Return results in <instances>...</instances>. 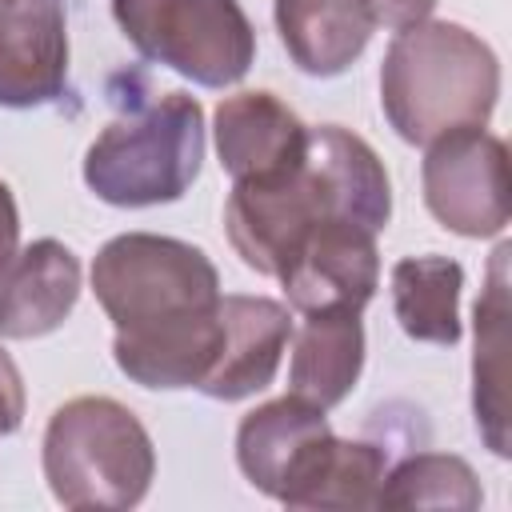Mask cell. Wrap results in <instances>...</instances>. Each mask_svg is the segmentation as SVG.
I'll return each mask as SVG.
<instances>
[{"mask_svg": "<svg viewBox=\"0 0 512 512\" xmlns=\"http://www.w3.org/2000/svg\"><path fill=\"white\" fill-rule=\"evenodd\" d=\"M92 292L112 320L116 368L152 392L200 388L220 352V272L204 248L120 232L92 260Z\"/></svg>", "mask_w": 512, "mask_h": 512, "instance_id": "cell-1", "label": "cell"}, {"mask_svg": "<svg viewBox=\"0 0 512 512\" xmlns=\"http://www.w3.org/2000/svg\"><path fill=\"white\" fill-rule=\"evenodd\" d=\"M324 220H348L376 236L392 220L384 160L364 136L340 124L308 128L300 164L256 180H232L224 204L228 244L244 268L260 276H280Z\"/></svg>", "mask_w": 512, "mask_h": 512, "instance_id": "cell-2", "label": "cell"}, {"mask_svg": "<svg viewBox=\"0 0 512 512\" xmlns=\"http://www.w3.org/2000/svg\"><path fill=\"white\" fill-rule=\"evenodd\" d=\"M236 464L252 488L288 508H376L388 448L336 436L324 408L288 392L240 420Z\"/></svg>", "mask_w": 512, "mask_h": 512, "instance_id": "cell-3", "label": "cell"}, {"mask_svg": "<svg viewBox=\"0 0 512 512\" xmlns=\"http://www.w3.org/2000/svg\"><path fill=\"white\" fill-rule=\"evenodd\" d=\"M500 100V60L456 20H420L392 36L380 64V108L404 144L484 128Z\"/></svg>", "mask_w": 512, "mask_h": 512, "instance_id": "cell-4", "label": "cell"}, {"mask_svg": "<svg viewBox=\"0 0 512 512\" xmlns=\"http://www.w3.org/2000/svg\"><path fill=\"white\" fill-rule=\"evenodd\" d=\"M44 480L56 504L136 508L156 476V448L140 416L112 396H72L44 428Z\"/></svg>", "mask_w": 512, "mask_h": 512, "instance_id": "cell-5", "label": "cell"}, {"mask_svg": "<svg viewBox=\"0 0 512 512\" xmlns=\"http://www.w3.org/2000/svg\"><path fill=\"white\" fill-rule=\"evenodd\" d=\"M204 108L188 92H164L116 116L84 152V184L112 208L180 200L200 176Z\"/></svg>", "mask_w": 512, "mask_h": 512, "instance_id": "cell-6", "label": "cell"}, {"mask_svg": "<svg viewBox=\"0 0 512 512\" xmlns=\"http://www.w3.org/2000/svg\"><path fill=\"white\" fill-rule=\"evenodd\" d=\"M132 48L200 88L240 84L256 60V28L240 0H112Z\"/></svg>", "mask_w": 512, "mask_h": 512, "instance_id": "cell-7", "label": "cell"}, {"mask_svg": "<svg viewBox=\"0 0 512 512\" xmlns=\"http://www.w3.org/2000/svg\"><path fill=\"white\" fill-rule=\"evenodd\" d=\"M424 204L440 228L488 240L508 228V144L488 128H456L424 144Z\"/></svg>", "mask_w": 512, "mask_h": 512, "instance_id": "cell-8", "label": "cell"}, {"mask_svg": "<svg viewBox=\"0 0 512 512\" xmlns=\"http://www.w3.org/2000/svg\"><path fill=\"white\" fill-rule=\"evenodd\" d=\"M276 280L288 308L296 312H364V304L380 288L376 232L348 220H324Z\"/></svg>", "mask_w": 512, "mask_h": 512, "instance_id": "cell-9", "label": "cell"}, {"mask_svg": "<svg viewBox=\"0 0 512 512\" xmlns=\"http://www.w3.org/2000/svg\"><path fill=\"white\" fill-rule=\"evenodd\" d=\"M68 92V4L0 0V108H40Z\"/></svg>", "mask_w": 512, "mask_h": 512, "instance_id": "cell-10", "label": "cell"}, {"mask_svg": "<svg viewBox=\"0 0 512 512\" xmlns=\"http://www.w3.org/2000/svg\"><path fill=\"white\" fill-rule=\"evenodd\" d=\"M288 336H292L288 304L248 292L220 296V352L196 392L224 404L264 392L280 372Z\"/></svg>", "mask_w": 512, "mask_h": 512, "instance_id": "cell-11", "label": "cell"}, {"mask_svg": "<svg viewBox=\"0 0 512 512\" xmlns=\"http://www.w3.org/2000/svg\"><path fill=\"white\" fill-rule=\"evenodd\" d=\"M80 300V260L68 244L40 236L0 264V336L36 340L56 332Z\"/></svg>", "mask_w": 512, "mask_h": 512, "instance_id": "cell-12", "label": "cell"}, {"mask_svg": "<svg viewBox=\"0 0 512 512\" xmlns=\"http://www.w3.org/2000/svg\"><path fill=\"white\" fill-rule=\"evenodd\" d=\"M212 136L220 152V168L232 180H256L284 172L304 160L308 148V124L264 88L232 92L216 104Z\"/></svg>", "mask_w": 512, "mask_h": 512, "instance_id": "cell-13", "label": "cell"}, {"mask_svg": "<svg viewBox=\"0 0 512 512\" xmlns=\"http://www.w3.org/2000/svg\"><path fill=\"white\" fill-rule=\"evenodd\" d=\"M508 256L512 244L500 240L488 276L480 288V300L472 308V416L484 448L500 460L512 456V436H508Z\"/></svg>", "mask_w": 512, "mask_h": 512, "instance_id": "cell-14", "label": "cell"}, {"mask_svg": "<svg viewBox=\"0 0 512 512\" xmlns=\"http://www.w3.org/2000/svg\"><path fill=\"white\" fill-rule=\"evenodd\" d=\"M288 352V392L324 412L336 408L364 372L360 312H300V324H292L288 336Z\"/></svg>", "mask_w": 512, "mask_h": 512, "instance_id": "cell-15", "label": "cell"}, {"mask_svg": "<svg viewBox=\"0 0 512 512\" xmlns=\"http://www.w3.org/2000/svg\"><path fill=\"white\" fill-rule=\"evenodd\" d=\"M272 20L288 60L320 80L348 72L376 32L364 0H272Z\"/></svg>", "mask_w": 512, "mask_h": 512, "instance_id": "cell-16", "label": "cell"}, {"mask_svg": "<svg viewBox=\"0 0 512 512\" xmlns=\"http://www.w3.org/2000/svg\"><path fill=\"white\" fill-rule=\"evenodd\" d=\"M392 312L408 340L420 344H460V288L464 268L452 256H404L388 272Z\"/></svg>", "mask_w": 512, "mask_h": 512, "instance_id": "cell-17", "label": "cell"}, {"mask_svg": "<svg viewBox=\"0 0 512 512\" xmlns=\"http://www.w3.org/2000/svg\"><path fill=\"white\" fill-rule=\"evenodd\" d=\"M484 492L464 456L452 452H416L384 472L376 508H480Z\"/></svg>", "mask_w": 512, "mask_h": 512, "instance_id": "cell-18", "label": "cell"}, {"mask_svg": "<svg viewBox=\"0 0 512 512\" xmlns=\"http://www.w3.org/2000/svg\"><path fill=\"white\" fill-rule=\"evenodd\" d=\"M24 408H28L24 376H20L16 360L8 356V348L0 344V436H12L24 424Z\"/></svg>", "mask_w": 512, "mask_h": 512, "instance_id": "cell-19", "label": "cell"}, {"mask_svg": "<svg viewBox=\"0 0 512 512\" xmlns=\"http://www.w3.org/2000/svg\"><path fill=\"white\" fill-rule=\"evenodd\" d=\"M364 4H368V12H372L376 28H392V32L428 20L432 8H436V0H364Z\"/></svg>", "mask_w": 512, "mask_h": 512, "instance_id": "cell-20", "label": "cell"}, {"mask_svg": "<svg viewBox=\"0 0 512 512\" xmlns=\"http://www.w3.org/2000/svg\"><path fill=\"white\" fill-rule=\"evenodd\" d=\"M20 248V208L12 188L0 180V264Z\"/></svg>", "mask_w": 512, "mask_h": 512, "instance_id": "cell-21", "label": "cell"}]
</instances>
